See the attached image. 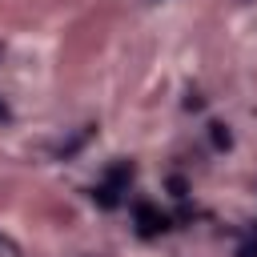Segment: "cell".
Returning a JSON list of instances; mask_svg holds the SVG:
<instances>
[{
    "mask_svg": "<svg viewBox=\"0 0 257 257\" xmlns=\"http://www.w3.org/2000/svg\"><path fill=\"white\" fill-rule=\"evenodd\" d=\"M133 213H137L141 237H153V233H161V229L169 225V221H165V217H161V213H157V209H153L149 201H137V205H133Z\"/></svg>",
    "mask_w": 257,
    "mask_h": 257,
    "instance_id": "1",
    "label": "cell"
},
{
    "mask_svg": "<svg viewBox=\"0 0 257 257\" xmlns=\"http://www.w3.org/2000/svg\"><path fill=\"white\" fill-rule=\"evenodd\" d=\"M128 181H133V165H128V161H120V165H112V169H108V181H104V185L120 189V185H128Z\"/></svg>",
    "mask_w": 257,
    "mask_h": 257,
    "instance_id": "2",
    "label": "cell"
},
{
    "mask_svg": "<svg viewBox=\"0 0 257 257\" xmlns=\"http://www.w3.org/2000/svg\"><path fill=\"white\" fill-rule=\"evenodd\" d=\"M116 193H120V189H112V185H100V189H92V201H96L100 209H112V205L120 201Z\"/></svg>",
    "mask_w": 257,
    "mask_h": 257,
    "instance_id": "3",
    "label": "cell"
},
{
    "mask_svg": "<svg viewBox=\"0 0 257 257\" xmlns=\"http://www.w3.org/2000/svg\"><path fill=\"white\" fill-rule=\"evenodd\" d=\"M209 137H213L217 149H229V133H225V124H209Z\"/></svg>",
    "mask_w": 257,
    "mask_h": 257,
    "instance_id": "4",
    "label": "cell"
},
{
    "mask_svg": "<svg viewBox=\"0 0 257 257\" xmlns=\"http://www.w3.org/2000/svg\"><path fill=\"white\" fill-rule=\"evenodd\" d=\"M169 189H173V197H185V181H181V177H173V181H169Z\"/></svg>",
    "mask_w": 257,
    "mask_h": 257,
    "instance_id": "5",
    "label": "cell"
}]
</instances>
